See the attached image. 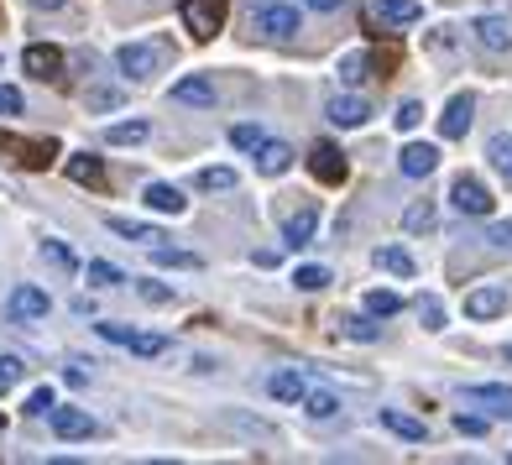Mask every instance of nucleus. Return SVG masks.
I'll return each instance as SVG.
<instances>
[{"instance_id":"1","label":"nucleus","mask_w":512,"mask_h":465,"mask_svg":"<svg viewBox=\"0 0 512 465\" xmlns=\"http://www.w3.org/2000/svg\"><path fill=\"white\" fill-rule=\"evenodd\" d=\"M115 63H121V74L131 84H147L152 74H162V63H168V42H126V48L115 53Z\"/></svg>"},{"instance_id":"2","label":"nucleus","mask_w":512,"mask_h":465,"mask_svg":"<svg viewBox=\"0 0 512 465\" xmlns=\"http://www.w3.org/2000/svg\"><path fill=\"white\" fill-rule=\"evenodd\" d=\"M298 27H304V16H298V6H283V0H272V6L251 11V32L267 37V42H288Z\"/></svg>"},{"instance_id":"3","label":"nucleus","mask_w":512,"mask_h":465,"mask_svg":"<svg viewBox=\"0 0 512 465\" xmlns=\"http://www.w3.org/2000/svg\"><path fill=\"white\" fill-rule=\"evenodd\" d=\"M178 16H183V32H189L194 42H209L225 27V0H183Z\"/></svg>"},{"instance_id":"4","label":"nucleus","mask_w":512,"mask_h":465,"mask_svg":"<svg viewBox=\"0 0 512 465\" xmlns=\"http://www.w3.org/2000/svg\"><path fill=\"white\" fill-rule=\"evenodd\" d=\"M450 204L460 209V215H471V220H486V215H492V189H486V183L481 178H471V173H460L455 183H450Z\"/></svg>"},{"instance_id":"5","label":"nucleus","mask_w":512,"mask_h":465,"mask_svg":"<svg viewBox=\"0 0 512 465\" xmlns=\"http://www.w3.org/2000/svg\"><path fill=\"white\" fill-rule=\"evenodd\" d=\"M48 309H53V298L42 293L37 283H21V288H11V298H6V314H11L16 324H37V319H48Z\"/></svg>"},{"instance_id":"6","label":"nucleus","mask_w":512,"mask_h":465,"mask_svg":"<svg viewBox=\"0 0 512 465\" xmlns=\"http://www.w3.org/2000/svg\"><path fill=\"white\" fill-rule=\"evenodd\" d=\"M309 173L335 189V183H345V173H351V162H345V152H340L335 142H314V147H309Z\"/></svg>"},{"instance_id":"7","label":"nucleus","mask_w":512,"mask_h":465,"mask_svg":"<svg viewBox=\"0 0 512 465\" xmlns=\"http://www.w3.org/2000/svg\"><path fill=\"white\" fill-rule=\"evenodd\" d=\"M95 330L110 345H126V351H136V356H162L168 351V335H142V330H126V324H95Z\"/></svg>"},{"instance_id":"8","label":"nucleus","mask_w":512,"mask_h":465,"mask_svg":"<svg viewBox=\"0 0 512 465\" xmlns=\"http://www.w3.org/2000/svg\"><path fill=\"white\" fill-rule=\"evenodd\" d=\"M512 309V293L502 283H486V288H471L465 293V319H497Z\"/></svg>"},{"instance_id":"9","label":"nucleus","mask_w":512,"mask_h":465,"mask_svg":"<svg viewBox=\"0 0 512 465\" xmlns=\"http://www.w3.org/2000/svg\"><path fill=\"white\" fill-rule=\"evenodd\" d=\"M366 21H382V27H413L424 21L418 0H366Z\"/></svg>"},{"instance_id":"10","label":"nucleus","mask_w":512,"mask_h":465,"mask_svg":"<svg viewBox=\"0 0 512 465\" xmlns=\"http://www.w3.org/2000/svg\"><path fill=\"white\" fill-rule=\"evenodd\" d=\"M471 121H476V95H460L445 105V115H439V136H445V142H460L465 131H471Z\"/></svg>"},{"instance_id":"11","label":"nucleus","mask_w":512,"mask_h":465,"mask_svg":"<svg viewBox=\"0 0 512 465\" xmlns=\"http://www.w3.org/2000/svg\"><path fill=\"white\" fill-rule=\"evenodd\" d=\"M324 121L340 126V131H356V126L371 121V105H366L361 95H335L330 105H324Z\"/></svg>"},{"instance_id":"12","label":"nucleus","mask_w":512,"mask_h":465,"mask_svg":"<svg viewBox=\"0 0 512 465\" xmlns=\"http://www.w3.org/2000/svg\"><path fill=\"white\" fill-rule=\"evenodd\" d=\"M48 424H53L58 439H95V434H100V424H95V418H89L84 408H53Z\"/></svg>"},{"instance_id":"13","label":"nucleus","mask_w":512,"mask_h":465,"mask_svg":"<svg viewBox=\"0 0 512 465\" xmlns=\"http://www.w3.org/2000/svg\"><path fill=\"white\" fill-rule=\"evenodd\" d=\"M21 68H27L32 79L48 84V79H58V74H63V53L53 48V42H32V48L21 53Z\"/></svg>"},{"instance_id":"14","label":"nucleus","mask_w":512,"mask_h":465,"mask_svg":"<svg viewBox=\"0 0 512 465\" xmlns=\"http://www.w3.org/2000/svg\"><path fill=\"white\" fill-rule=\"evenodd\" d=\"M471 32H476V42H481L486 53H507L512 48V27H507L502 16H476Z\"/></svg>"},{"instance_id":"15","label":"nucleus","mask_w":512,"mask_h":465,"mask_svg":"<svg viewBox=\"0 0 512 465\" xmlns=\"http://www.w3.org/2000/svg\"><path fill=\"white\" fill-rule=\"evenodd\" d=\"M398 168H403V178H429V173L439 168V147H429V142H408L403 157H398Z\"/></svg>"},{"instance_id":"16","label":"nucleus","mask_w":512,"mask_h":465,"mask_svg":"<svg viewBox=\"0 0 512 465\" xmlns=\"http://www.w3.org/2000/svg\"><path fill=\"white\" fill-rule=\"evenodd\" d=\"M314 230H319V209H314V204H298L293 215L283 220V241H288V246H309Z\"/></svg>"},{"instance_id":"17","label":"nucleus","mask_w":512,"mask_h":465,"mask_svg":"<svg viewBox=\"0 0 512 465\" xmlns=\"http://www.w3.org/2000/svg\"><path fill=\"white\" fill-rule=\"evenodd\" d=\"M173 100H178V105H199V110H209V105H215V79H209V74L178 79V84H173Z\"/></svg>"},{"instance_id":"18","label":"nucleus","mask_w":512,"mask_h":465,"mask_svg":"<svg viewBox=\"0 0 512 465\" xmlns=\"http://www.w3.org/2000/svg\"><path fill=\"white\" fill-rule=\"evenodd\" d=\"M465 403H486L492 413L512 418V387L507 382H471V387H465Z\"/></svg>"},{"instance_id":"19","label":"nucleus","mask_w":512,"mask_h":465,"mask_svg":"<svg viewBox=\"0 0 512 465\" xmlns=\"http://www.w3.org/2000/svg\"><path fill=\"white\" fill-rule=\"evenodd\" d=\"M288 168H293V147H288V142H272V136H267V142L256 147V173H267V178H283Z\"/></svg>"},{"instance_id":"20","label":"nucleus","mask_w":512,"mask_h":465,"mask_svg":"<svg viewBox=\"0 0 512 465\" xmlns=\"http://www.w3.org/2000/svg\"><path fill=\"white\" fill-rule=\"evenodd\" d=\"M110 236H121V241H142V246H162V230L147 225V220H131V215H110Z\"/></svg>"},{"instance_id":"21","label":"nucleus","mask_w":512,"mask_h":465,"mask_svg":"<svg viewBox=\"0 0 512 465\" xmlns=\"http://www.w3.org/2000/svg\"><path fill=\"white\" fill-rule=\"evenodd\" d=\"M267 392H272L277 403H304L309 377H304V371H272V377H267Z\"/></svg>"},{"instance_id":"22","label":"nucleus","mask_w":512,"mask_h":465,"mask_svg":"<svg viewBox=\"0 0 512 465\" xmlns=\"http://www.w3.org/2000/svg\"><path fill=\"white\" fill-rule=\"evenodd\" d=\"M147 209H157V215H183L189 209V199H183V189L178 183H147Z\"/></svg>"},{"instance_id":"23","label":"nucleus","mask_w":512,"mask_h":465,"mask_svg":"<svg viewBox=\"0 0 512 465\" xmlns=\"http://www.w3.org/2000/svg\"><path fill=\"white\" fill-rule=\"evenodd\" d=\"M68 178L84 183V189H105V162L89 157V152H79V157H68Z\"/></svg>"},{"instance_id":"24","label":"nucleus","mask_w":512,"mask_h":465,"mask_svg":"<svg viewBox=\"0 0 512 465\" xmlns=\"http://www.w3.org/2000/svg\"><path fill=\"white\" fill-rule=\"evenodd\" d=\"M0 147H6V152H16V162H21V168H42V162L53 157V142H16V136H0Z\"/></svg>"},{"instance_id":"25","label":"nucleus","mask_w":512,"mask_h":465,"mask_svg":"<svg viewBox=\"0 0 512 465\" xmlns=\"http://www.w3.org/2000/svg\"><path fill=\"white\" fill-rule=\"evenodd\" d=\"M371 262H377L382 272H392V277H413L418 272V262L408 257L403 246H377V251H371Z\"/></svg>"},{"instance_id":"26","label":"nucleus","mask_w":512,"mask_h":465,"mask_svg":"<svg viewBox=\"0 0 512 465\" xmlns=\"http://www.w3.org/2000/svg\"><path fill=\"white\" fill-rule=\"evenodd\" d=\"M382 429H387V434H398V439H413V445H418V439L429 434V429L418 424L413 413H398V408H382Z\"/></svg>"},{"instance_id":"27","label":"nucleus","mask_w":512,"mask_h":465,"mask_svg":"<svg viewBox=\"0 0 512 465\" xmlns=\"http://www.w3.org/2000/svg\"><path fill=\"white\" fill-rule=\"evenodd\" d=\"M434 220H439L434 199H418V204L403 209V230H408V236H424V230H434Z\"/></svg>"},{"instance_id":"28","label":"nucleus","mask_w":512,"mask_h":465,"mask_svg":"<svg viewBox=\"0 0 512 465\" xmlns=\"http://www.w3.org/2000/svg\"><path fill=\"white\" fill-rule=\"evenodd\" d=\"M486 157H492V168L502 183H512V131H497L492 142H486Z\"/></svg>"},{"instance_id":"29","label":"nucleus","mask_w":512,"mask_h":465,"mask_svg":"<svg viewBox=\"0 0 512 465\" xmlns=\"http://www.w3.org/2000/svg\"><path fill=\"white\" fill-rule=\"evenodd\" d=\"M335 74H340V84H366L371 79V53H345L340 63H335Z\"/></svg>"},{"instance_id":"30","label":"nucleus","mask_w":512,"mask_h":465,"mask_svg":"<svg viewBox=\"0 0 512 465\" xmlns=\"http://www.w3.org/2000/svg\"><path fill=\"white\" fill-rule=\"evenodd\" d=\"M147 136H152L147 121H115V126L105 131V142H110V147H136V142H147Z\"/></svg>"},{"instance_id":"31","label":"nucleus","mask_w":512,"mask_h":465,"mask_svg":"<svg viewBox=\"0 0 512 465\" xmlns=\"http://www.w3.org/2000/svg\"><path fill=\"white\" fill-rule=\"evenodd\" d=\"M194 183H199L204 194H230V189L241 183V173H236V168H199Z\"/></svg>"},{"instance_id":"32","label":"nucleus","mask_w":512,"mask_h":465,"mask_svg":"<svg viewBox=\"0 0 512 465\" xmlns=\"http://www.w3.org/2000/svg\"><path fill=\"white\" fill-rule=\"evenodd\" d=\"M330 283H335L330 267H319V262H309V267H298V272H293V288H298V293H324Z\"/></svg>"},{"instance_id":"33","label":"nucleus","mask_w":512,"mask_h":465,"mask_svg":"<svg viewBox=\"0 0 512 465\" xmlns=\"http://www.w3.org/2000/svg\"><path fill=\"white\" fill-rule=\"evenodd\" d=\"M398 309H403V298L392 293V288H371V293H366V314H371V319H392Z\"/></svg>"},{"instance_id":"34","label":"nucleus","mask_w":512,"mask_h":465,"mask_svg":"<svg viewBox=\"0 0 512 465\" xmlns=\"http://www.w3.org/2000/svg\"><path fill=\"white\" fill-rule=\"evenodd\" d=\"M304 413L309 418H335L340 413V398H335V392H324V387H309L304 392Z\"/></svg>"},{"instance_id":"35","label":"nucleus","mask_w":512,"mask_h":465,"mask_svg":"<svg viewBox=\"0 0 512 465\" xmlns=\"http://www.w3.org/2000/svg\"><path fill=\"white\" fill-rule=\"evenodd\" d=\"M152 262L157 267H178V272H194L199 267L194 251H173V246H152Z\"/></svg>"},{"instance_id":"36","label":"nucleus","mask_w":512,"mask_h":465,"mask_svg":"<svg viewBox=\"0 0 512 465\" xmlns=\"http://www.w3.org/2000/svg\"><path fill=\"white\" fill-rule=\"evenodd\" d=\"M21 377H27L21 356H0V398H6V392H16V387H21Z\"/></svg>"},{"instance_id":"37","label":"nucleus","mask_w":512,"mask_h":465,"mask_svg":"<svg viewBox=\"0 0 512 465\" xmlns=\"http://www.w3.org/2000/svg\"><path fill=\"white\" fill-rule=\"evenodd\" d=\"M89 283H95V288H121L126 272L115 267V262H89Z\"/></svg>"},{"instance_id":"38","label":"nucleus","mask_w":512,"mask_h":465,"mask_svg":"<svg viewBox=\"0 0 512 465\" xmlns=\"http://www.w3.org/2000/svg\"><path fill=\"white\" fill-rule=\"evenodd\" d=\"M418 319H424V330H445V304L434 293H424L418 298Z\"/></svg>"},{"instance_id":"39","label":"nucleus","mask_w":512,"mask_h":465,"mask_svg":"<svg viewBox=\"0 0 512 465\" xmlns=\"http://www.w3.org/2000/svg\"><path fill=\"white\" fill-rule=\"evenodd\" d=\"M136 293H142L147 304H173V298H178L168 283H157V277H136Z\"/></svg>"},{"instance_id":"40","label":"nucleus","mask_w":512,"mask_h":465,"mask_svg":"<svg viewBox=\"0 0 512 465\" xmlns=\"http://www.w3.org/2000/svg\"><path fill=\"white\" fill-rule=\"evenodd\" d=\"M267 136H262V126H230V147H241V152H256Z\"/></svg>"},{"instance_id":"41","label":"nucleus","mask_w":512,"mask_h":465,"mask_svg":"<svg viewBox=\"0 0 512 465\" xmlns=\"http://www.w3.org/2000/svg\"><path fill=\"white\" fill-rule=\"evenodd\" d=\"M42 257H48L53 267H63V272H74V267H79V257H74V251H68L63 241H42Z\"/></svg>"},{"instance_id":"42","label":"nucleus","mask_w":512,"mask_h":465,"mask_svg":"<svg viewBox=\"0 0 512 465\" xmlns=\"http://www.w3.org/2000/svg\"><path fill=\"white\" fill-rule=\"evenodd\" d=\"M486 246L512 251V220H492V225H486Z\"/></svg>"},{"instance_id":"43","label":"nucleus","mask_w":512,"mask_h":465,"mask_svg":"<svg viewBox=\"0 0 512 465\" xmlns=\"http://www.w3.org/2000/svg\"><path fill=\"white\" fill-rule=\"evenodd\" d=\"M340 330L351 335V340H366V345L382 335V330H377V324H371V319H340Z\"/></svg>"},{"instance_id":"44","label":"nucleus","mask_w":512,"mask_h":465,"mask_svg":"<svg viewBox=\"0 0 512 465\" xmlns=\"http://www.w3.org/2000/svg\"><path fill=\"white\" fill-rule=\"evenodd\" d=\"M392 121H398V131H413L418 121H424V105H418V100H403V105H398V115H392Z\"/></svg>"},{"instance_id":"45","label":"nucleus","mask_w":512,"mask_h":465,"mask_svg":"<svg viewBox=\"0 0 512 465\" xmlns=\"http://www.w3.org/2000/svg\"><path fill=\"white\" fill-rule=\"evenodd\" d=\"M53 408H58V398H53V387H37L32 398H27V413H37V418H42V413H53Z\"/></svg>"},{"instance_id":"46","label":"nucleus","mask_w":512,"mask_h":465,"mask_svg":"<svg viewBox=\"0 0 512 465\" xmlns=\"http://www.w3.org/2000/svg\"><path fill=\"white\" fill-rule=\"evenodd\" d=\"M21 89H11V84H0V115H21Z\"/></svg>"},{"instance_id":"47","label":"nucleus","mask_w":512,"mask_h":465,"mask_svg":"<svg viewBox=\"0 0 512 465\" xmlns=\"http://www.w3.org/2000/svg\"><path fill=\"white\" fill-rule=\"evenodd\" d=\"M455 429L476 439V434H486V418H476V413H460V418H455Z\"/></svg>"},{"instance_id":"48","label":"nucleus","mask_w":512,"mask_h":465,"mask_svg":"<svg viewBox=\"0 0 512 465\" xmlns=\"http://www.w3.org/2000/svg\"><path fill=\"white\" fill-rule=\"evenodd\" d=\"M63 377H68V382H74V387H84V382H89V371H84V361H74V366H68V371H63Z\"/></svg>"},{"instance_id":"49","label":"nucleus","mask_w":512,"mask_h":465,"mask_svg":"<svg viewBox=\"0 0 512 465\" xmlns=\"http://www.w3.org/2000/svg\"><path fill=\"white\" fill-rule=\"evenodd\" d=\"M304 6H314V11H340V0H304Z\"/></svg>"},{"instance_id":"50","label":"nucleus","mask_w":512,"mask_h":465,"mask_svg":"<svg viewBox=\"0 0 512 465\" xmlns=\"http://www.w3.org/2000/svg\"><path fill=\"white\" fill-rule=\"evenodd\" d=\"M507 361H512V345H507Z\"/></svg>"}]
</instances>
